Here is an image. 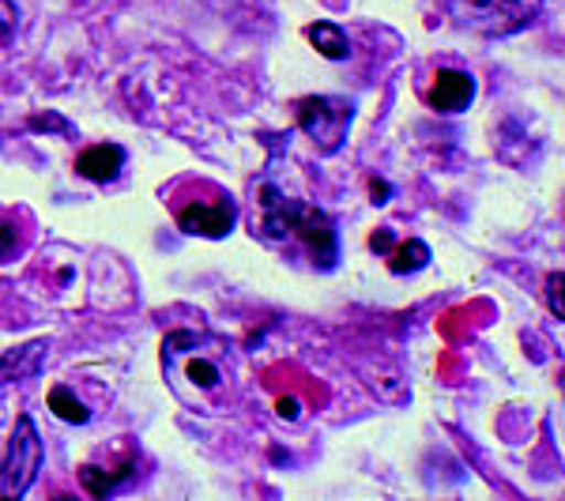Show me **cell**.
<instances>
[{
  "mask_svg": "<svg viewBox=\"0 0 565 501\" xmlns=\"http://www.w3.org/2000/svg\"><path fill=\"white\" fill-rule=\"evenodd\" d=\"M370 245H373V253H388V245H392V234L388 231H377L370 238Z\"/></svg>",
  "mask_w": 565,
  "mask_h": 501,
  "instance_id": "2e32d148",
  "label": "cell"
},
{
  "mask_svg": "<svg viewBox=\"0 0 565 501\" xmlns=\"http://www.w3.org/2000/svg\"><path fill=\"white\" fill-rule=\"evenodd\" d=\"M8 31H12V26H8L4 20H0V39H4V34H8Z\"/></svg>",
  "mask_w": 565,
  "mask_h": 501,
  "instance_id": "ac0fdd59",
  "label": "cell"
},
{
  "mask_svg": "<svg viewBox=\"0 0 565 501\" xmlns=\"http://www.w3.org/2000/svg\"><path fill=\"white\" fill-rule=\"evenodd\" d=\"M42 471V437L34 430L31 418H20L8 441V457L0 468V498H23L31 490V482Z\"/></svg>",
  "mask_w": 565,
  "mask_h": 501,
  "instance_id": "277c9868",
  "label": "cell"
},
{
  "mask_svg": "<svg viewBox=\"0 0 565 501\" xmlns=\"http://www.w3.org/2000/svg\"><path fill=\"white\" fill-rule=\"evenodd\" d=\"M45 348H50L45 340H34V343H26V348H20V351L0 354V385L34 377V373L42 370V362H45Z\"/></svg>",
  "mask_w": 565,
  "mask_h": 501,
  "instance_id": "9c48e42d",
  "label": "cell"
},
{
  "mask_svg": "<svg viewBox=\"0 0 565 501\" xmlns=\"http://www.w3.org/2000/svg\"><path fill=\"white\" fill-rule=\"evenodd\" d=\"M260 207H264V231H268L271 238H290V234H295L321 268H332V264L340 260L335 223L321 212V207L282 196L276 185H264Z\"/></svg>",
  "mask_w": 565,
  "mask_h": 501,
  "instance_id": "6da1fadb",
  "label": "cell"
},
{
  "mask_svg": "<svg viewBox=\"0 0 565 501\" xmlns=\"http://www.w3.org/2000/svg\"><path fill=\"white\" fill-rule=\"evenodd\" d=\"M426 260H430V249H426L423 242H407L388 257V268L396 271V276H412V271L426 268Z\"/></svg>",
  "mask_w": 565,
  "mask_h": 501,
  "instance_id": "7c38bea8",
  "label": "cell"
},
{
  "mask_svg": "<svg viewBox=\"0 0 565 501\" xmlns=\"http://www.w3.org/2000/svg\"><path fill=\"white\" fill-rule=\"evenodd\" d=\"M476 98V79L468 72H457V68H441L434 76V90H430V106L437 114H460V109L471 106Z\"/></svg>",
  "mask_w": 565,
  "mask_h": 501,
  "instance_id": "52a82bcc",
  "label": "cell"
},
{
  "mask_svg": "<svg viewBox=\"0 0 565 501\" xmlns=\"http://www.w3.org/2000/svg\"><path fill=\"white\" fill-rule=\"evenodd\" d=\"M129 479H132V463H121V468H98V463H84V468H79V482H84L87 494H95V498L114 494V490L125 487Z\"/></svg>",
  "mask_w": 565,
  "mask_h": 501,
  "instance_id": "30bf717a",
  "label": "cell"
},
{
  "mask_svg": "<svg viewBox=\"0 0 565 501\" xmlns=\"http://www.w3.org/2000/svg\"><path fill=\"white\" fill-rule=\"evenodd\" d=\"M121 167H125V148H117V143H95V148L79 151V159H76V174L87 181H98V185L114 181L121 174Z\"/></svg>",
  "mask_w": 565,
  "mask_h": 501,
  "instance_id": "ba28073f",
  "label": "cell"
},
{
  "mask_svg": "<svg viewBox=\"0 0 565 501\" xmlns=\"http://www.w3.org/2000/svg\"><path fill=\"white\" fill-rule=\"evenodd\" d=\"M223 343L212 335H193V332H174L162 343V362H167L170 385L178 388L189 404H200L204 396H212L223 388Z\"/></svg>",
  "mask_w": 565,
  "mask_h": 501,
  "instance_id": "7a4b0ae2",
  "label": "cell"
},
{
  "mask_svg": "<svg viewBox=\"0 0 565 501\" xmlns=\"http://www.w3.org/2000/svg\"><path fill=\"white\" fill-rule=\"evenodd\" d=\"M279 415L282 418H298V404H295V399H279Z\"/></svg>",
  "mask_w": 565,
  "mask_h": 501,
  "instance_id": "e0dca14e",
  "label": "cell"
},
{
  "mask_svg": "<svg viewBox=\"0 0 565 501\" xmlns=\"http://www.w3.org/2000/svg\"><path fill=\"white\" fill-rule=\"evenodd\" d=\"M306 39L313 42V50H321L328 61H343L351 53L348 34H343L335 23H313V26H306Z\"/></svg>",
  "mask_w": 565,
  "mask_h": 501,
  "instance_id": "8fae6325",
  "label": "cell"
},
{
  "mask_svg": "<svg viewBox=\"0 0 565 501\" xmlns=\"http://www.w3.org/2000/svg\"><path fill=\"white\" fill-rule=\"evenodd\" d=\"M12 249H15V231L12 226H0V260H4Z\"/></svg>",
  "mask_w": 565,
  "mask_h": 501,
  "instance_id": "9a60e30c",
  "label": "cell"
},
{
  "mask_svg": "<svg viewBox=\"0 0 565 501\" xmlns=\"http://www.w3.org/2000/svg\"><path fill=\"white\" fill-rule=\"evenodd\" d=\"M354 106L351 98H332V95H313L298 103V125L309 140L321 151H340L343 140H348Z\"/></svg>",
  "mask_w": 565,
  "mask_h": 501,
  "instance_id": "5b68a950",
  "label": "cell"
},
{
  "mask_svg": "<svg viewBox=\"0 0 565 501\" xmlns=\"http://www.w3.org/2000/svg\"><path fill=\"white\" fill-rule=\"evenodd\" d=\"M543 0H449V12L463 31L487 34V39H505L535 20Z\"/></svg>",
  "mask_w": 565,
  "mask_h": 501,
  "instance_id": "3957f363",
  "label": "cell"
},
{
  "mask_svg": "<svg viewBox=\"0 0 565 501\" xmlns=\"http://www.w3.org/2000/svg\"><path fill=\"white\" fill-rule=\"evenodd\" d=\"M178 223L185 234H200V238H226L238 223V207L231 196H215V200H196V204L181 207Z\"/></svg>",
  "mask_w": 565,
  "mask_h": 501,
  "instance_id": "8992f818",
  "label": "cell"
},
{
  "mask_svg": "<svg viewBox=\"0 0 565 501\" xmlns=\"http://www.w3.org/2000/svg\"><path fill=\"white\" fill-rule=\"evenodd\" d=\"M50 412L57 415V418H65V423H76V426H84L87 418H90L87 407L79 404V399L72 396L65 385H57V388H53V393H50Z\"/></svg>",
  "mask_w": 565,
  "mask_h": 501,
  "instance_id": "4fadbf2b",
  "label": "cell"
},
{
  "mask_svg": "<svg viewBox=\"0 0 565 501\" xmlns=\"http://www.w3.org/2000/svg\"><path fill=\"white\" fill-rule=\"evenodd\" d=\"M546 298H551V306H554V317L562 321V271H554L551 276V284H546Z\"/></svg>",
  "mask_w": 565,
  "mask_h": 501,
  "instance_id": "5bb4252c",
  "label": "cell"
}]
</instances>
